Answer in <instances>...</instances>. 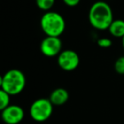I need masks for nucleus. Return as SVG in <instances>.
Instances as JSON below:
<instances>
[{
  "label": "nucleus",
  "instance_id": "1",
  "mask_svg": "<svg viewBox=\"0 0 124 124\" xmlns=\"http://www.w3.org/2000/svg\"><path fill=\"white\" fill-rule=\"evenodd\" d=\"M113 21V11L108 3L97 1L91 5L88 11V21L93 28L99 31L108 30Z\"/></svg>",
  "mask_w": 124,
  "mask_h": 124
},
{
  "label": "nucleus",
  "instance_id": "2",
  "mask_svg": "<svg viewBox=\"0 0 124 124\" xmlns=\"http://www.w3.org/2000/svg\"><path fill=\"white\" fill-rule=\"evenodd\" d=\"M26 85V76L19 69L9 70L1 77L0 79L1 89L8 93L10 96H16L22 93Z\"/></svg>",
  "mask_w": 124,
  "mask_h": 124
},
{
  "label": "nucleus",
  "instance_id": "3",
  "mask_svg": "<svg viewBox=\"0 0 124 124\" xmlns=\"http://www.w3.org/2000/svg\"><path fill=\"white\" fill-rule=\"evenodd\" d=\"M40 26L45 36L60 38L66 30V21L60 13L50 10L42 16Z\"/></svg>",
  "mask_w": 124,
  "mask_h": 124
},
{
  "label": "nucleus",
  "instance_id": "4",
  "mask_svg": "<svg viewBox=\"0 0 124 124\" xmlns=\"http://www.w3.org/2000/svg\"><path fill=\"white\" fill-rule=\"evenodd\" d=\"M54 105L48 98H39L31 103L29 109L31 118L37 122H44L51 117Z\"/></svg>",
  "mask_w": 124,
  "mask_h": 124
},
{
  "label": "nucleus",
  "instance_id": "5",
  "mask_svg": "<svg viewBox=\"0 0 124 124\" xmlns=\"http://www.w3.org/2000/svg\"><path fill=\"white\" fill-rule=\"evenodd\" d=\"M59 67L65 71H73L80 64V57L76 51L72 49L63 50L57 57Z\"/></svg>",
  "mask_w": 124,
  "mask_h": 124
},
{
  "label": "nucleus",
  "instance_id": "6",
  "mask_svg": "<svg viewBox=\"0 0 124 124\" xmlns=\"http://www.w3.org/2000/svg\"><path fill=\"white\" fill-rule=\"evenodd\" d=\"M62 41L57 37L46 36L40 43V51L48 58L58 57L62 50Z\"/></svg>",
  "mask_w": 124,
  "mask_h": 124
},
{
  "label": "nucleus",
  "instance_id": "7",
  "mask_svg": "<svg viewBox=\"0 0 124 124\" xmlns=\"http://www.w3.org/2000/svg\"><path fill=\"white\" fill-rule=\"evenodd\" d=\"M1 117L5 124H19L25 117V111L18 105H10L1 110Z\"/></svg>",
  "mask_w": 124,
  "mask_h": 124
},
{
  "label": "nucleus",
  "instance_id": "8",
  "mask_svg": "<svg viewBox=\"0 0 124 124\" xmlns=\"http://www.w3.org/2000/svg\"><path fill=\"white\" fill-rule=\"evenodd\" d=\"M69 92L64 88H57L51 92L49 95V100L54 106H61L67 103L69 100Z\"/></svg>",
  "mask_w": 124,
  "mask_h": 124
},
{
  "label": "nucleus",
  "instance_id": "9",
  "mask_svg": "<svg viewBox=\"0 0 124 124\" xmlns=\"http://www.w3.org/2000/svg\"><path fill=\"white\" fill-rule=\"evenodd\" d=\"M108 31L114 38H122L124 37V21L121 19H114Z\"/></svg>",
  "mask_w": 124,
  "mask_h": 124
},
{
  "label": "nucleus",
  "instance_id": "10",
  "mask_svg": "<svg viewBox=\"0 0 124 124\" xmlns=\"http://www.w3.org/2000/svg\"><path fill=\"white\" fill-rule=\"evenodd\" d=\"M55 4V0H36L38 8L44 12L50 11Z\"/></svg>",
  "mask_w": 124,
  "mask_h": 124
},
{
  "label": "nucleus",
  "instance_id": "11",
  "mask_svg": "<svg viewBox=\"0 0 124 124\" xmlns=\"http://www.w3.org/2000/svg\"><path fill=\"white\" fill-rule=\"evenodd\" d=\"M10 95L4 90H0V110H3L10 105Z\"/></svg>",
  "mask_w": 124,
  "mask_h": 124
},
{
  "label": "nucleus",
  "instance_id": "12",
  "mask_svg": "<svg viewBox=\"0 0 124 124\" xmlns=\"http://www.w3.org/2000/svg\"><path fill=\"white\" fill-rule=\"evenodd\" d=\"M114 69L119 75H124V55L119 57L114 64Z\"/></svg>",
  "mask_w": 124,
  "mask_h": 124
},
{
  "label": "nucleus",
  "instance_id": "13",
  "mask_svg": "<svg viewBox=\"0 0 124 124\" xmlns=\"http://www.w3.org/2000/svg\"><path fill=\"white\" fill-rule=\"evenodd\" d=\"M97 44L102 48H108L111 47L112 41L109 38H100L97 40Z\"/></svg>",
  "mask_w": 124,
  "mask_h": 124
},
{
  "label": "nucleus",
  "instance_id": "14",
  "mask_svg": "<svg viewBox=\"0 0 124 124\" xmlns=\"http://www.w3.org/2000/svg\"><path fill=\"white\" fill-rule=\"evenodd\" d=\"M63 3L68 7H76L80 4L81 0H62Z\"/></svg>",
  "mask_w": 124,
  "mask_h": 124
},
{
  "label": "nucleus",
  "instance_id": "15",
  "mask_svg": "<svg viewBox=\"0 0 124 124\" xmlns=\"http://www.w3.org/2000/svg\"><path fill=\"white\" fill-rule=\"evenodd\" d=\"M122 48H123V50H124V37L122 38Z\"/></svg>",
  "mask_w": 124,
  "mask_h": 124
}]
</instances>
